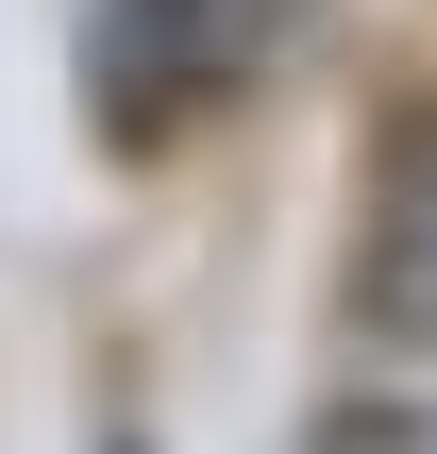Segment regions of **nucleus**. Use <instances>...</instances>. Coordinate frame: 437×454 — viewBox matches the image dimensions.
I'll return each instance as SVG.
<instances>
[{
    "label": "nucleus",
    "mask_w": 437,
    "mask_h": 454,
    "mask_svg": "<svg viewBox=\"0 0 437 454\" xmlns=\"http://www.w3.org/2000/svg\"><path fill=\"white\" fill-rule=\"evenodd\" d=\"M286 17H303V0H101V17H84V67H101V101L168 118V101H219L236 67H269Z\"/></svg>",
    "instance_id": "obj_1"
},
{
    "label": "nucleus",
    "mask_w": 437,
    "mask_h": 454,
    "mask_svg": "<svg viewBox=\"0 0 437 454\" xmlns=\"http://www.w3.org/2000/svg\"><path fill=\"white\" fill-rule=\"evenodd\" d=\"M371 337L437 354V135L387 168V219H371Z\"/></svg>",
    "instance_id": "obj_2"
},
{
    "label": "nucleus",
    "mask_w": 437,
    "mask_h": 454,
    "mask_svg": "<svg viewBox=\"0 0 437 454\" xmlns=\"http://www.w3.org/2000/svg\"><path fill=\"white\" fill-rule=\"evenodd\" d=\"M320 454H437V404H354V421H320Z\"/></svg>",
    "instance_id": "obj_3"
}]
</instances>
